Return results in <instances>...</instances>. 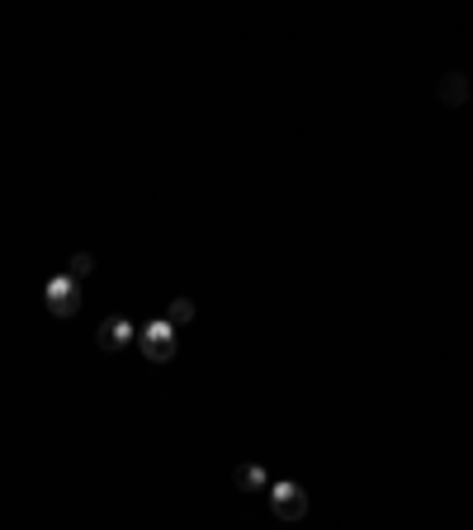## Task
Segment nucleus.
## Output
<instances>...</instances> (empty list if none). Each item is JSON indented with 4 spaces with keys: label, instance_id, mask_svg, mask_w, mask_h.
I'll list each match as a JSON object with an SVG mask.
<instances>
[{
    "label": "nucleus",
    "instance_id": "nucleus-5",
    "mask_svg": "<svg viewBox=\"0 0 473 530\" xmlns=\"http://www.w3.org/2000/svg\"><path fill=\"white\" fill-rule=\"evenodd\" d=\"M232 483L242 488V492H265V488H270V474L261 469V464H236V469H232Z\"/></svg>",
    "mask_w": 473,
    "mask_h": 530
},
{
    "label": "nucleus",
    "instance_id": "nucleus-2",
    "mask_svg": "<svg viewBox=\"0 0 473 530\" xmlns=\"http://www.w3.org/2000/svg\"><path fill=\"white\" fill-rule=\"evenodd\" d=\"M138 346H142V355L151 360V364H166V360H176V327L166 322V318H151L142 331H138Z\"/></svg>",
    "mask_w": 473,
    "mask_h": 530
},
{
    "label": "nucleus",
    "instance_id": "nucleus-7",
    "mask_svg": "<svg viewBox=\"0 0 473 530\" xmlns=\"http://www.w3.org/2000/svg\"><path fill=\"white\" fill-rule=\"evenodd\" d=\"M166 322H171L176 331L185 322H194V298H171V303H166Z\"/></svg>",
    "mask_w": 473,
    "mask_h": 530
},
{
    "label": "nucleus",
    "instance_id": "nucleus-8",
    "mask_svg": "<svg viewBox=\"0 0 473 530\" xmlns=\"http://www.w3.org/2000/svg\"><path fill=\"white\" fill-rule=\"evenodd\" d=\"M90 270H95V256H90V252H76L72 261H66V275H72L76 285H81V279H86Z\"/></svg>",
    "mask_w": 473,
    "mask_h": 530
},
{
    "label": "nucleus",
    "instance_id": "nucleus-3",
    "mask_svg": "<svg viewBox=\"0 0 473 530\" xmlns=\"http://www.w3.org/2000/svg\"><path fill=\"white\" fill-rule=\"evenodd\" d=\"M43 303H47L53 318H72V312L81 308V285H76L72 275H53L43 285Z\"/></svg>",
    "mask_w": 473,
    "mask_h": 530
},
{
    "label": "nucleus",
    "instance_id": "nucleus-4",
    "mask_svg": "<svg viewBox=\"0 0 473 530\" xmlns=\"http://www.w3.org/2000/svg\"><path fill=\"white\" fill-rule=\"evenodd\" d=\"M133 337H138V327H133L128 318H118V312H114V318H105V322H99V331H95L99 351H124Z\"/></svg>",
    "mask_w": 473,
    "mask_h": 530
},
{
    "label": "nucleus",
    "instance_id": "nucleus-6",
    "mask_svg": "<svg viewBox=\"0 0 473 530\" xmlns=\"http://www.w3.org/2000/svg\"><path fill=\"white\" fill-rule=\"evenodd\" d=\"M464 99H469V76H464V72H445V76H441V105L460 109Z\"/></svg>",
    "mask_w": 473,
    "mask_h": 530
},
{
    "label": "nucleus",
    "instance_id": "nucleus-1",
    "mask_svg": "<svg viewBox=\"0 0 473 530\" xmlns=\"http://www.w3.org/2000/svg\"><path fill=\"white\" fill-rule=\"evenodd\" d=\"M265 497H270V511H275L280 521H303V517H308V492H303L294 478H280V483H270Z\"/></svg>",
    "mask_w": 473,
    "mask_h": 530
}]
</instances>
